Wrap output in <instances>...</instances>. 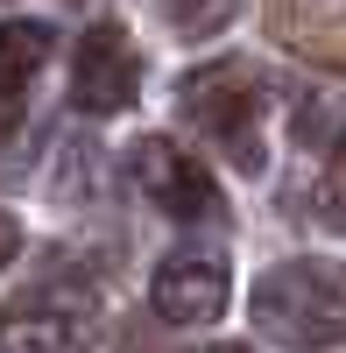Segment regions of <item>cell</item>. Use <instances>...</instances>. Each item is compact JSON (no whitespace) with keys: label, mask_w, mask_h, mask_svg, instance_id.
<instances>
[{"label":"cell","mask_w":346,"mask_h":353,"mask_svg":"<svg viewBox=\"0 0 346 353\" xmlns=\"http://www.w3.org/2000/svg\"><path fill=\"white\" fill-rule=\"evenodd\" d=\"M247 311H254V332L290 346V353L346 346V261H318V254L276 261V269L254 283Z\"/></svg>","instance_id":"1"},{"label":"cell","mask_w":346,"mask_h":353,"mask_svg":"<svg viewBox=\"0 0 346 353\" xmlns=\"http://www.w3.org/2000/svg\"><path fill=\"white\" fill-rule=\"evenodd\" d=\"M184 106H191V121H205L226 149H234L254 176H262V149H254V134H247V113H254V78L241 64H212V71H198L184 78Z\"/></svg>","instance_id":"5"},{"label":"cell","mask_w":346,"mask_h":353,"mask_svg":"<svg viewBox=\"0 0 346 353\" xmlns=\"http://www.w3.org/2000/svg\"><path fill=\"white\" fill-rule=\"evenodd\" d=\"M241 0H170V21H177V36H212V28L234 21Z\"/></svg>","instance_id":"10"},{"label":"cell","mask_w":346,"mask_h":353,"mask_svg":"<svg viewBox=\"0 0 346 353\" xmlns=\"http://www.w3.org/2000/svg\"><path fill=\"white\" fill-rule=\"evenodd\" d=\"M14 248H21V226H14V212H0V269L14 261Z\"/></svg>","instance_id":"11"},{"label":"cell","mask_w":346,"mask_h":353,"mask_svg":"<svg viewBox=\"0 0 346 353\" xmlns=\"http://www.w3.org/2000/svg\"><path fill=\"white\" fill-rule=\"evenodd\" d=\"M128 170H134V184L149 191V205H163L170 219H219V184H212V170L184 156L170 134H141L134 149H128Z\"/></svg>","instance_id":"4"},{"label":"cell","mask_w":346,"mask_h":353,"mask_svg":"<svg viewBox=\"0 0 346 353\" xmlns=\"http://www.w3.org/2000/svg\"><path fill=\"white\" fill-rule=\"evenodd\" d=\"M198 353H254V346H198Z\"/></svg>","instance_id":"13"},{"label":"cell","mask_w":346,"mask_h":353,"mask_svg":"<svg viewBox=\"0 0 346 353\" xmlns=\"http://www.w3.org/2000/svg\"><path fill=\"white\" fill-rule=\"evenodd\" d=\"M311 212H318V226H346V149L325 156L318 184H311Z\"/></svg>","instance_id":"9"},{"label":"cell","mask_w":346,"mask_h":353,"mask_svg":"<svg viewBox=\"0 0 346 353\" xmlns=\"http://www.w3.org/2000/svg\"><path fill=\"white\" fill-rule=\"evenodd\" d=\"M141 92V57L121 21H92L71 57V106L78 113H128Z\"/></svg>","instance_id":"3"},{"label":"cell","mask_w":346,"mask_h":353,"mask_svg":"<svg viewBox=\"0 0 346 353\" xmlns=\"http://www.w3.org/2000/svg\"><path fill=\"white\" fill-rule=\"evenodd\" d=\"M297 141L304 149H346V92H311L297 106Z\"/></svg>","instance_id":"8"},{"label":"cell","mask_w":346,"mask_h":353,"mask_svg":"<svg viewBox=\"0 0 346 353\" xmlns=\"http://www.w3.org/2000/svg\"><path fill=\"white\" fill-rule=\"evenodd\" d=\"M149 297H156V318H170V325H212L226 311V261L205 248L170 254L149 283Z\"/></svg>","instance_id":"6"},{"label":"cell","mask_w":346,"mask_h":353,"mask_svg":"<svg viewBox=\"0 0 346 353\" xmlns=\"http://www.w3.org/2000/svg\"><path fill=\"white\" fill-rule=\"evenodd\" d=\"M50 50H57L50 21H0V92H21L50 64Z\"/></svg>","instance_id":"7"},{"label":"cell","mask_w":346,"mask_h":353,"mask_svg":"<svg viewBox=\"0 0 346 353\" xmlns=\"http://www.w3.org/2000/svg\"><path fill=\"white\" fill-rule=\"evenodd\" d=\"M0 339H8V353H92V339H99V304H92V290L43 283V290H28V297L8 304Z\"/></svg>","instance_id":"2"},{"label":"cell","mask_w":346,"mask_h":353,"mask_svg":"<svg viewBox=\"0 0 346 353\" xmlns=\"http://www.w3.org/2000/svg\"><path fill=\"white\" fill-rule=\"evenodd\" d=\"M21 128V92H0V141Z\"/></svg>","instance_id":"12"}]
</instances>
